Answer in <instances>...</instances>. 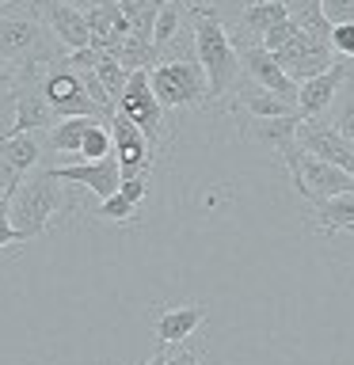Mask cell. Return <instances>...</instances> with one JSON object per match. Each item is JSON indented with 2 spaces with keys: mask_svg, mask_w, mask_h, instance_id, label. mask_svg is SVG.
<instances>
[{
  "mask_svg": "<svg viewBox=\"0 0 354 365\" xmlns=\"http://www.w3.org/2000/svg\"><path fill=\"white\" fill-rule=\"evenodd\" d=\"M168 365H202V354H198V350H187V346L179 342L176 354H168Z\"/></svg>",
  "mask_w": 354,
  "mask_h": 365,
  "instance_id": "cell-34",
  "label": "cell"
},
{
  "mask_svg": "<svg viewBox=\"0 0 354 365\" xmlns=\"http://www.w3.org/2000/svg\"><path fill=\"white\" fill-rule=\"evenodd\" d=\"M88 16V31H91V46H96L99 53H114L118 46L130 38V19L122 16L118 0H103V4H91L84 8Z\"/></svg>",
  "mask_w": 354,
  "mask_h": 365,
  "instance_id": "cell-16",
  "label": "cell"
},
{
  "mask_svg": "<svg viewBox=\"0 0 354 365\" xmlns=\"http://www.w3.org/2000/svg\"><path fill=\"white\" fill-rule=\"evenodd\" d=\"M0 194H4V187H0Z\"/></svg>",
  "mask_w": 354,
  "mask_h": 365,
  "instance_id": "cell-39",
  "label": "cell"
},
{
  "mask_svg": "<svg viewBox=\"0 0 354 365\" xmlns=\"http://www.w3.org/2000/svg\"><path fill=\"white\" fill-rule=\"evenodd\" d=\"M335 130L347 137V141H354V84L350 88L343 84V103H339V114H335Z\"/></svg>",
  "mask_w": 354,
  "mask_h": 365,
  "instance_id": "cell-29",
  "label": "cell"
},
{
  "mask_svg": "<svg viewBox=\"0 0 354 365\" xmlns=\"http://www.w3.org/2000/svg\"><path fill=\"white\" fill-rule=\"evenodd\" d=\"M282 19H290V8H285V0H248L244 11H240V23H244L248 34H256L263 38L270 27H278Z\"/></svg>",
  "mask_w": 354,
  "mask_h": 365,
  "instance_id": "cell-23",
  "label": "cell"
},
{
  "mask_svg": "<svg viewBox=\"0 0 354 365\" xmlns=\"http://www.w3.org/2000/svg\"><path fill=\"white\" fill-rule=\"evenodd\" d=\"M343 232H350V236H354V225H347V228H343Z\"/></svg>",
  "mask_w": 354,
  "mask_h": 365,
  "instance_id": "cell-37",
  "label": "cell"
},
{
  "mask_svg": "<svg viewBox=\"0 0 354 365\" xmlns=\"http://www.w3.org/2000/svg\"><path fill=\"white\" fill-rule=\"evenodd\" d=\"M133 213H137V205L130 198H122V194H111V198H103L96 205V217L99 221H114V225H122V221H133Z\"/></svg>",
  "mask_w": 354,
  "mask_h": 365,
  "instance_id": "cell-27",
  "label": "cell"
},
{
  "mask_svg": "<svg viewBox=\"0 0 354 365\" xmlns=\"http://www.w3.org/2000/svg\"><path fill=\"white\" fill-rule=\"evenodd\" d=\"M145 365H168V346H156V354H153Z\"/></svg>",
  "mask_w": 354,
  "mask_h": 365,
  "instance_id": "cell-35",
  "label": "cell"
},
{
  "mask_svg": "<svg viewBox=\"0 0 354 365\" xmlns=\"http://www.w3.org/2000/svg\"><path fill=\"white\" fill-rule=\"evenodd\" d=\"M73 4V0H69ZM91 4H103V0H76V8H91Z\"/></svg>",
  "mask_w": 354,
  "mask_h": 365,
  "instance_id": "cell-36",
  "label": "cell"
},
{
  "mask_svg": "<svg viewBox=\"0 0 354 365\" xmlns=\"http://www.w3.org/2000/svg\"><path fill=\"white\" fill-rule=\"evenodd\" d=\"M183 34H187V4L183 0H164V8H160V16L153 23V46L160 50V61Z\"/></svg>",
  "mask_w": 354,
  "mask_h": 365,
  "instance_id": "cell-20",
  "label": "cell"
},
{
  "mask_svg": "<svg viewBox=\"0 0 354 365\" xmlns=\"http://www.w3.org/2000/svg\"><path fill=\"white\" fill-rule=\"evenodd\" d=\"M42 91H46V103L57 118H99V122H111L114 114H107L96 99L84 91V80H80L76 68L61 61H54L50 68L42 73Z\"/></svg>",
  "mask_w": 354,
  "mask_h": 365,
  "instance_id": "cell-5",
  "label": "cell"
},
{
  "mask_svg": "<svg viewBox=\"0 0 354 365\" xmlns=\"http://www.w3.org/2000/svg\"><path fill=\"white\" fill-rule=\"evenodd\" d=\"M297 31H301V23H297V19H282L278 27H270L267 34H263V42H259V46L274 53V50H282V46L290 42V38H297Z\"/></svg>",
  "mask_w": 354,
  "mask_h": 365,
  "instance_id": "cell-28",
  "label": "cell"
},
{
  "mask_svg": "<svg viewBox=\"0 0 354 365\" xmlns=\"http://www.w3.org/2000/svg\"><path fill=\"white\" fill-rule=\"evenodd\" d=\"M118 194H122V198H130L133 205H141V202H145V194H148V175H137V179H122Z\"/></svg>",
  "mask_w": 354,
  "mask_h": 365,
  "instance_id": "cell-33",
  "label": "cell"
},
{
  "mask_svg": "<svg viewBox=\"0 0 354 365\" xmlns=\"http://www.w3.org/2000/svg\"><path fill=\"white\" fill-rule=\"evenodd\" d=\"M11 244H23L19 232L11 228V213H8V194H0V247H11Z\"/></svg>",
  "mask_w": 354,
  "mask_h": 365,
  "instance_id": "cell-32",
  "label": "cell"
},
{
  "mask_svg": "<svg viewBox=\"0 0 354 365\" xmlns=\"http://www.w3.org/2000/svg\"><path fill=\"white\" fill-rule=\"evenodd\" d=\"M122 16L130 19V31L137 34L141 42H153V23L164 8V0H118Z\"/></svg>",
  "mask_w": 354,
  "mask_h": 365,
  "instance_id": "cell-24",
  "label": "cell"
},
{
  "mask_svg": "<svg viewBox=\"0 0 354 365\" xmlns=\"http://www.w3.org/2000/svg\"><path fill=\"white\" fill-rule=\"evenodd\" d=\"M240 68H244L259 88H267V91H274V96L297 103L301 84L278 65V57H274L270 50H263V46H244V50H240Z\"/></svg>",
  "mask_w": 354,
  "mask_h": 365,
  "instance_id": "cell-14",
  "label": "cell"
},
{
  "mask_svg": "<svg viewBox=\"0 0 354 365\" xmlns=\"http://www.w3.org/2000/svg\"><path fill=\"white\" fill-rule=\"evenodd\" d=\"M107 125H111V137H114V156H118L122 179L148 175V171H153V141H148L126 114H114Z\"/></svg>",
  "mask_w": 354,
  "mask_h": 365,
  "instance_id": "cell-9",
  "label": "cell"
},
{
  "mask_svg": "<svg viewBox=\"0 0 354 365\" xmlns=\"http://www.w3.org/2000/svg\"><path fill=\"white\" fill-rule=\"evenodd\" d=\"M347 80H350V61H347V57L335 61L328 73L305 80L301 91H297V118H324L328 107L335 103V96L343 91Z\"/></svg>",
  "mask_w": 354,
  "mask_h": 365,
  "instance_id": "cell-12",
  "label": "cell"
},
{
  "mask_svg": "<svg viewBox=\"0 0 354 365\" xmlns=\"http://www.w3.org/2000/svg\"><path fill=\"white\" fill-rule=\"evenodd\" d=\"M331 23H354V0H320Z\"/></svg>",
  "mask_w": 354,
  "mask_h": 365,
  "instance_id": "cell-31",
  "label": "cell"
},
{
  "mask_svg": "<svg viewBox=\"0 0 354 365\" xmlns=\"http://www.w3.org/2000/svg\"><path fill=\"white\" fill-rule=\"evenodd\" d=\"M297 122H301L297 114H285V118H248L244 137H251V141L274 148V153L282 156L285 148L297 145Z\"/></svg>",
  "mask_w": 354,
  "mask_h": 365,
  "instance_id": "cell-19",
  "label": "cell"
},
{
  "mask_svg": "<svg viewBox=\"0 0 354 365\" xmlns=\"http://www.w3.org/2000/svg\"><path fill=\"white\" fill-rule=\"evenodd\" d=\"M61 61V42L54 38L39 0H16L0 8V65L50 68Z\"/></svg>",
  "mask_w": 354,
  "mask_h": 365,
  "instance_id": "cell-1",
  "label": "cell"
},
{
  "mask_svg": "<svg viewBox=\"0 0 354 365\" xmlns=\"http://www.w3.org/2000/svg\"><path fill=\"white\" fill-rule=\"evenodd\" d=\"M61 182L69 187H84L91 190L96 198H111V194H118L122 187V171H118V156H103V160H80V164H61V168H50Z\"/></svg>",
  "mask_w": 354,
  "mask_h": 365,
  "instance_id": "cell-10",
  "label": "cell"
},
{
  "mask_svg": "<svg viewBox=\"0 0 354 365\" xmlns=\"http://www.w3.org/2000/svg\"><path fill=\"white\" fill-rule=\"evenodd\" d=\"M274 57H278V65L297 80V84H305V80L328 73V68L335 65V61H343V57L331 50L328 38H320V34H308V31H297V38H290V42L282 46V50H274Z\"/></svg>",
  "mask_w": 354,
  "mask_h": 365,
  "instance_id": "cell-6",
  "label": "cell"
},
{
  "mask_svg": "<svg viewBox=\"0 0 354 365\" xmlns=\"http://www.w3.org/2000/svg\"><path fill=\"white\" fill-rule=\"evenodd\" d=\"M4 4H16V0H0V8H4Z\"/></svg>",
  "mask_w": 354,
  "mask_h": 365,
  "instance_id": "cell-38",
  "label": "cell"
},
{
  "mask_svg": "<svg viewBox=\"0 0 354 365\" xmlns=\"http://www.w3.org/2000/svg\"><path fill=\"white\" fill-rule=\"evenodd\" d=\"M118 114H126V118H130L153 145L164 137V107H160L156 91H153V84H148V68L130 73L126 91L118 96Z\"/></svg>",
  "mask_w": 354,
  "mask_h": 365,
  "instance_id": "cell-7",
  "label": "cell"
},
{
  "mask_svg": "<svg viewBox=\"0 0 354 365\" xmlns=\"http://www.w3.org/2000/svg\"><path fill=\"white\" fill-rule=\"evenodd\" d=\"M297 145L305 148L308 156L328 160L343 171L354 175V141H347L335 125H328L324 118H301L297 122Z\"/></svg>",
  "mask_w": 354,
  "mask_h": 365,
  "instance_id": "cell-8",
  "label": "cell"
},
{
  "mask_svg": "<svg viewBox=\"0 0 354 365\" xmlns=\"http://www.w3.org/2000/svg\"><path fill=\"white\" fill-rule=\"evenodd\" d=\"M148 84H153L164 110H187L210 103V80H206V68L194 57V50L183 57H164L160 65H153L148 68Z\"/></svg>",
  "mask_w": 354,
  "mask_h": 365,
  "instance_id": "cell-4",
  "label": "cell"
},
{
  "mask_svg": "<svg viewBox=\"0 0 354 365\" xmlns=\"http://www.w3.org/2000/svg\"><path fill=\"white\" fill-rule=\"evenodd\" d=\"M8 213H11V228L19 232V240L31 244V240L50 232L57 217L73 213L69 182H61L50 168H34L16 190H8Z\"/></svg>",
  "mask_w": 354,
  "mask_h": 365,
  "instance_id": "cell-2",
  "label": "cell"
},
{
  "mask_svg": "<svg viewBox=\"0 0 354 365\" xmlns=\"http://www.w3.org/2000/svg\"><path fill=\"white\" fill-rule=\"evenodd\" d=\"M91 122H99V118H57L42 133V145L65 156H80V145H84V133L91 130Z\"/></svg>",
  "mask_w": 354,
  "mask_h": 365,
  "instance_id": "cell-21",
  "label": "cell"
},
{
  "mask_svg": "<svg viewBox=\"0 0 354 365\" xmlns=\"http://www.w3.org/2000/svg\"><path fill=\"white\" fill-rule=\"evenodd\" d=\"M0 141H4V137H0Z\"/></svg>",
  "mask_w": 354,
  "mask_h": 365,
  "instance_id": "cell-40",
  "label": "cell"
},
{
  "mask_svg": "<svg viewBox=\"0 0 354 365\" xmlns=\"http://www.w3.org/2000/svg\"><path fill=\"white\" fill-rule=\"evenodd\" d=\"M331 50L339 57H347V61H354V23H335L331 27Z\"/></svg>",
  "mask_w": 354,
  "mask_h": 365,
  "instance_id": "cell-30",
  "label": "cell"
},
{
  "mask_svg": "<svg viewBox=\"0 0 354 365\" xmlns=\"http://www.w3.org/2000/svg\"><path fill=\"white\" fill-rule=\"evenodd\" d=\"M313 217H316V228L324 236L343 232L347 225H354V194H335V198L313 202Z\"/></svg>",
  "mask_w": 354,
  "mask_h": 365,
  "instance_id": "cell-22",
  "label": "cell"
},
{
  "mask_svg": "<svg viewBox=\"0 0 354 365\" xmlns=\"http://www.w3.org/2000/svg\"><path fill=\"white\" fill-rule=\"evenodd\" d=\"M96 76H99V84L107 88V96L118 103V96L126 91V80H130V68H126L118 57L103 53V57H99V65H96Z\"/></svg>",
  "mask_w": 354,
  "mask_h": 365,
  "instance_id": "cell-25",
  "label": "cell"
},
{
  "mask_svg": "<svg viewBox=\"0 0 354 365\" xmlns=\"http://www.w3.org/2000/svg\"><path fill=\"white\" fill-rule=\"evenodd\" d=\"M297 194L305 202H320V198H335V194H354V175L343 171L328 160L316 156H301V182H297Z\"/></svg>",
  "mask_w": 354,
  "mask_h": 365,
  "instance_id": "cell-13",
  "label": "cell"
},
{
  "mask_svg": "<svg viewBox=\"0 0 354 365\" xmlns=\"http://www.w3.org/2000/svg\"><path fill=\"white\" fill-rule=\"evenodd\" d=\"M114 153V137H111V125L107 122H91V130L84 133V145H80V156L76 160H103Z\"/></svg>",
  "mask_w": 354,
  "mask_h": 365,
  "instance_id": "cell-26",
  "label": "cell"
},
{
  "mask_svg": "<svg viewBox=\"0 0 354 365\" xmlns=\"http://www.w3.org/2000/svg\"><path fill=\"white\" fill-rule=\"evenodd\" d=\"M233 110H244V118H285V114H297V103L274 96V91L259 88L256 80H251L248 88L236 91Z\"/></svg>",
  "mask_w": 354,
  "mask_h": 365,
  "instance_id": "cell-18",
  "label": "cell"
},
{
  "mask_svg": "<svg viewBox=\"0 0 354 365\" xmlns=\"http://www.w3.org/2000/svg\"><path fill=\"white\" fill-rule=\"evenodd\" d=\"M42 160V133H11L0 141V187L16 190Z\"/></svg>",
  "mask_w": 354,
  "mask_h": 365,
  "instance_id": "cell-11",
  "label": "cell"
},
{
  "mask_svg": "<svg viewBox=\"0 0 354 365\" xmlns=\"http://www.w3.org/2000/svg\"><path fill=\"white\" fill-rule=\"evenodd\" d=\"M39 8H42V16H46V23H50L54 38L61 42L65 53L88 50V46H91V31H88L84 8L69 4V0H39Z\"/></svg>",
  "mask_w": 354,
  "mask_h": 365,
  "instance_id": "cell-15",
  "label": "cell"
},
{
  "mask_svg": "<svg viewBox=\"0 0 354 365\" xmlns=\"http://www.w3.org/2000/svg\"><path fill=\"white\" fill-rule=\"evenodd\" d=\"M187 16H191V34H194V57L202 61L206 68V80H210V103L225 99L233 84L240 80V50L228 38L221 16H217L213 4H187Z\"/></svg>",
  "mask_w": 354,
  "mask_h": 365,
  "instance_id": "cell-3",
  "label": "cell"
},
{
  "mask_svg": "<svg viewBox=\"0 0 354 365\" xmlns=\"http://www.w3.org/2000/svg\"><path fill=\"white\" fill-rule=\"evenodd\" d=\"M202 324H206V304H198V301L164 308V312L156 316V342L160 346H179V342H187Z\"/></svg>",
  "mask_w": 354,
  "mask_h": 365,
  "instance_id": "cell-17",
  "label": "cell"
}]
</instances>
